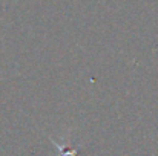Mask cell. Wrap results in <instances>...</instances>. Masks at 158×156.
I'll use <instances>...</instances> for the list:
<instances>
[{
    "label": "cell",
    "instance_id": "cell-1",
    "mask_svg": "<svg viewBox=\"0 0 158 156\" xmlns=\"http://www.w3.org/2000/svg\"><path fill=\"white\" fill-rule=\"evenodd\" d=\"M52 144H55V147L58 149V152H60V156H78L80 155V152H78V149H69V147H66V146H61V144H57L54 139Z\"/></svg>",
    "mask_w": 158,
    "mask_h": 156
}]
</instances>
